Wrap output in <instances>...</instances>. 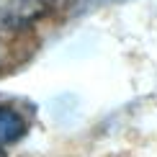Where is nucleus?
<instances>
[{
	"label": "nucleus",
	"mask_w": 157,
	"mask_h": 157,
	"mask_svg": "<svg viewBox=\"0 0 157 157\" xmlns=\"http://www.w3.org/2000/svg\"><path fill=\"white\" fill-rule=\"evenodd\" d=\"M26 134V121L8 106H0V144H13Z\"/></svg>",
	"instance_id": "obj_1"
},
{
	"label": "nucleus",
	"mask_w": 157,
	"mask_h": 157,
	"mask_svg": "<svg viewBox=\"0 0 157 157\" xmlns=\"http://www.w3.org/2000/svg\"><path fill=\"white\" fill-rule=\"evenodd\" d=\"M0 157H5V155H3V149H0Z\"/></svg>",
	"instance_id": "obj_2"
}]
</instances>
